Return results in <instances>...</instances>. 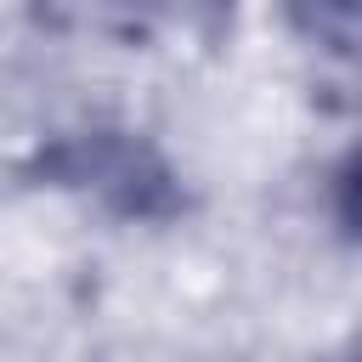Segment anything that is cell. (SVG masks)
Segmentation results:
<instances>
[{
    "mask_svg": "<svg viewBox=\"0 0 362 362\" xmlns=\"http://www.w3.org/2000/svg\"><path fill=\"white\" fill-rule=\"evenodd\" d=\"M62 175L68 181H85L96 187L102 198H113L119 209L130 215H164L175 204L170 192V175L158 170V158L124 136H90V141H74L62 153Z\"/></svg>",
    "mask_w": 362,
    "mask_h": 362,
    "instance_id": "obj_1",
    "label": "cell"
}]
</instances>
